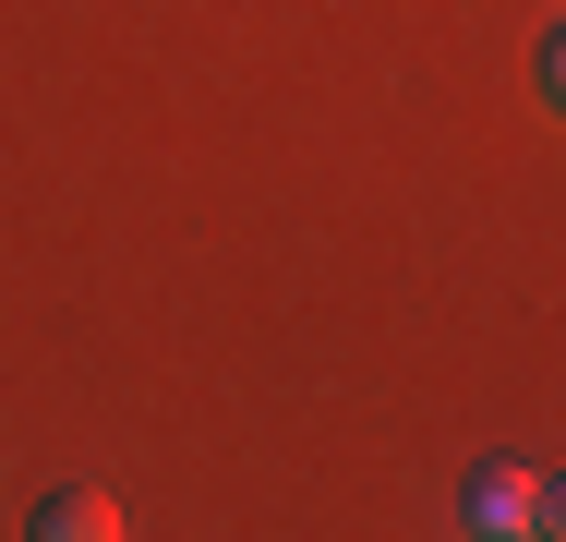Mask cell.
<instances>
[{"label":"cell","instance_id":"3","mask_svg":"<svg viewBox=\"0 0 566 542\" xmlns=\"http://www.w3.org/2000/svg\"><path fill=\"white\" fill-rule=\"evenodd\" d=\"M531 542H543V531H531Z\"/></svg>","mask_w":566,"mask_h":542},{"label":"cell","instance_id":"1","mask_svg":"<svg viewBox=\"0 0 566 542\" xmlns=\"http://www.w3.org/2000/svg\"><path fill=\"white\" fill-rule=\"evenodd\" d=\"M470 531L482 542H555V494H543V470H518V458H494V470H470Z\"/></svg>","mask_w":566,"mask_h":542},{"label":"cell","instance_id":"2","mask_svg":"<svg viewBox=\"0 0 566 542\" xmlns=\"http://www.w3.org/2000/svg\"><path fill=\"white\" fill-rule=\"evenodd\" d=\"M24 542H120L109 482H49V494L24 507Z\"/></svg>","mask_w":566,"mask_h":542}]
</instances>
